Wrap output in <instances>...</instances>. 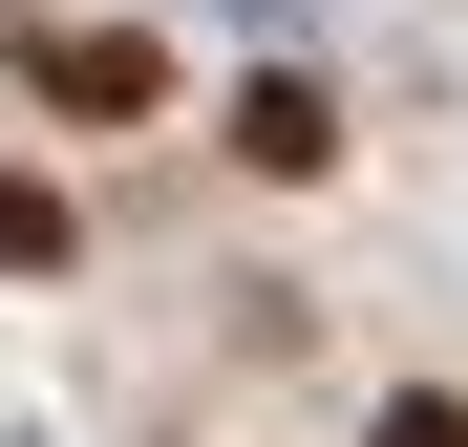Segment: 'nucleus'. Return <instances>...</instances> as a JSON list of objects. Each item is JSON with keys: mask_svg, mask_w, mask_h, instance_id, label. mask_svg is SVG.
<instances>
[{"mask_svg": "<svg viewBox=\"0 0 468 447\" xmlns=\"http://www.w3.org/2000/svg\"><path fill=\"white\" fill-rule=\"evenodd\" d=\"M22 64H43V107H86V128H128L149 86H171V64H149L128 22H22Z\"/></svg>", "mask_w": 468, "mask_h": 447, "instance_id": "nucleus-1", "label": "nucleus"}, {"mask_svg": "<svg viewBox=\"0 0 468 447\" xmlns=\"http://www.w3.org/2000/svg\"><path fill=\"white\" fill-rule=\"evenodd\" d=\"M234 149H256V171H320V149H341V107L277 64V86H234Z\"/></svg>", "mask_w": 468, "mask_h": 447, "instance_id": "nucleus-2", "label": "nucleus"}, {"mask_svg": "<svg viewBox=\"0 0 468 447\" xmlns=\"http://www.w3.org/2000/svg\"><path fill=\"white\" fill-rule=\"evenodd\" d=\"M383 447H468V405H383Z\"/></svg>", "mask_w": 468, "mask_h": 447, "instance_id": "nucleus-4", "label": "nucleus"}, {"mask_svg": "<svg viewBox=\"0 0 468 447\" xmlns=\"http://www.w3.org/2000/svg\"><path fill=\"white\" fill-rule=\"evenodd\" d=\"M0 256H43V277H64V192H43V171H0Z\"/></svg>", "mask_w": 468, "mask_h": 447, "instance_id": "nucleus-3", "label": "nucleus"}]
</instances>
